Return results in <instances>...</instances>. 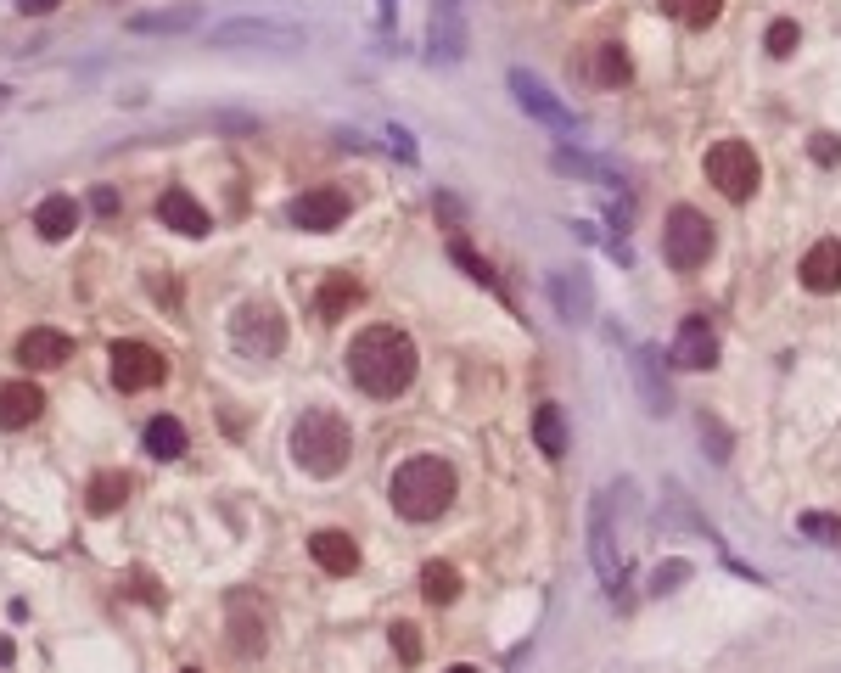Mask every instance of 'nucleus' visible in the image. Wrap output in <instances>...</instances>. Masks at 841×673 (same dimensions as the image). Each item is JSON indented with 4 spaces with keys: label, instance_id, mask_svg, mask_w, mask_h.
<instances>
[{
    "label": "nucleus",
    "instance_id": "f257e3e1",
    "mask_svg": "<svg viewBox=\"0 0 841 673\" xmlns=\"http://www.w3.org/2000/svg\"><path fill=\"white\" fill-rule=\"evenodd\" d=\"M348 376H354L359 393L371 399H393L415 382V343L399 326H365L348 343Z\"/></svg>",
    "mask_w": 841,
    "mask_h": 673
},
{
    "label": "nucleus",
    "instance_id": "f03ea898",
    "mask_svg": "<svg viewBox=\"0 0 841 673\" xmlns=\"http://www.w3.org/2000/svg\"><path fill=\"white\" fill-rule=\"evenodd\" d=\"M387 500L404 522H438L455 505V466L438 455H415L387 477Z\"/></svg>",
    "mask_w": 841,
    "mask_h": 673
},
{
    "label": "nucleus",
    "instance_id": "7ed1b4c3",
    "mask_svg": "<svg viewBox=\"0 0 841 673\" xmlns=\"http://www.w3.org/2000/svg\"><path fill=\"white\" fill-rule=\"evenodd\" d=\"M354 455V432L337 410H303L298 427H292V460H298L309 477H337Z\"/></svg>",
    "mask_w": 841,
    "mask_h": 673
},
{
    "label": "nucleus",
    "instance_id": "20e7f679",
    "mask_svg": "<svg viewBox=\"0 0 841 673\" xmlns=\"http://www.w3.org/2000/svg\"><path fill=\"white\" fill-rule=\"evenodd\" d=\"M662 258L685 275L701 270V264L713 258V225H707L696 208H673L668 225H662Z\"/></svg>",
    "mask_w": 841,
    "mask_h": 673
},
{
    "label": "nucleus",
    "instance_id": "39448f33",
    "mask_svg": "<svg viewBox=\"0 0 841 673\" xmlns=\"http://www.w3.org/2000/svg\"><path fill=\"white\" fill-rule=\"evenodd\" d=\"M230 343H236V354H247V359H275L286 348V320L275 315L270 303H242V309L230 315Z\"/></svg>",
    "mask_w": 841,
    "mask_h": 673
},
{
    "label": "nucleus",
    "instance_id": "423d86ee",
    "mask_svg": "<svg viewBox=\"0 0 841 673\" xmlns=\"http://www.w3.org/2000/svg\"><path fill=\"white\" fill-rule=\"evenodd\" d=\"M707 180H713L718 191H724L729 202H746L757 191V180H763V169H757V152L746 141H718L713 152H707Z\"/></svg>",
    "mask_w": 841,
    "mask_h": 673
},
{
    "label": "nucleus",
    "instance_id": "0eeeda50",
    "mask_svg": "<svg viewBox=\"0 0 841 673\" xmlns=\"http://www.w3.org/2000/svg\"><path fill=\"white\" fill-rule=\"evenodd\" d=\"M214 45H270V51H298L303 29L298 23H275V17H230L214 29Z\"/></svg>",
    "mask_w": 841,
    "mask_h": 673
},
{
    "label": "nucleus",
    "instance_id": "6e6552de",
    "mask_svg": "<svg viewBox=\"0 0 841 673\" xmlns=\"http://www.w3.org/2000/svg\"><path fill=\"white\" fill-rule=\"evenodd\" d=\"M348 191L343 186H314V191H298V197L286 202V219L298 230H337L348 219Z\"/></svg>",
    "mask_w": 841,
    "mask_h": 673
},
{
    "label": "nucleus",
    "instance_id": "1a4fd4ad",
    "mask_svg": "<svg viewBox=\"0 0 841 673\" xmlns=\"http://www.w3.org/2000/svg\"><path fill=\"white\" fill-rule=\"evenodd\" d=\"M163 376H169V359L157 354V348L113 343V382L124 387V393H146V387H157Z\"/></svg>",
    "mask_w": 841,
    "mask_h": 673
},
{
    "label": "nucleus",
    "instance_id": "9d476101",
    "mask_svg": "<svg viewBox=\"0 0 841 673\" xmlns=\"http://www.w3.org/2000/svg\"><path fill=\"white\" fill-rule=\"evenodd\" d=\"M589 556H595L600 584L617 595V589H623V556H617V545H612V505H606V494L589 500Z\"/></svg>",
    "mask_w": 841,
    "mask_h": 673
},
{
    "label": "nucleus",
    "instance_id": "9b49d317",
    "mask_svg": "<svg viewBox=\"0 0 841 673\" xmlns=\"http://www.w3.org/2000/svg\"><path fill=\"white\" fill-rule=\"evenodd\" d=\"M511 90H516V101H522V113H533L539 124L561 129V135H572V129H578V118H572L567 107H561V101L550 96V90H544L539 79H533L528 68H511Z\"/></svg>",
    "mask_w": 841,
    "mask_h": 673
},
{
    "label": "nucleus",
    "instance_id": "f8f14e48",
    "mask_svg": "<svg viewBox=\"0 0 841 673\" xmlns=\"http://www.w3.org/2000/svg\"><path fill=\"white\" fill-rule=\"evenodd\" d=\"M668 359L679 365V371H713V365H718V337H713V326H707L701 315H690L685 326H679V337H673Z\"/></svg>",
    "mask_w": 841,
    "mask_h": 673
},
{
    "label": "nucleus",
    "instance_id": "ddd939ff",
    "mask_svg": "<svg viewBox=\"0 0 841 673\" xmlns=\"http://www.w3.org/2000/svg\"><path fill=\"white\" fill-rule=\"evenodd\" d=\"M466 6L471 0H438L432 6V62L466 57Z\"/></svg>",
    "mask_w": 841,
    "mask_h": 673
},
{
    "label": "nucleus",
    "instance_id": "4468645a",
    "mask_svg": "<svg viewBox=\"0 0 841 673\" xmlns=\"http://www.w3.org/2000/svg\"><path fill=\"white\" fill-rule=\"evenodd\" d=\"M73 359V337L68 331H51V326H34L17 337V365H29V371H57Z\"/></svg>",
    "mask_w": 841,
    "mask_h": 673
},
{
    "label": "nucleus",
    "instance_id": "2eb2a0df",
    "mask_svg": "<svg viewBox=\"0 0 841 673\" xmlns=\"http://www.w3.org/2000/svg\"><path fill=\"white\" fill-rule=\"evenodd\" d=\"M157 219H163L169 230H180V236H208V230H214L208 208H202L186 186H169L163 197H157Z\"/></svg>",
    "mask_w": 841,
    "mask_h": 673
},
{
    "label": "nucleus",
    "instance_id": "dca6fc26",
    "mask_svg": "<svg viewBox=\"0 0 841 673\" xmlns=\"http://www.w3.org/2000/svg\"><path fill=\"white\" fill-rule=\"evenodd\" d=\"M309 556H314V567H320V573H331V578H348L359 567V545L354 539H348L343 528H320L309 539Z\"/></svg>",
    "mask_w": 841,
    "mask_h": 673
},
{
    "label": "nucleus",
    "instance_id": "f3484780",
    "mask_svg": "<svg viewBox=\"0 0 841 673\" xmlns=\"http://www.w3.org/2000/svg\"><path fill=\"white\" fill-rule=\"evenodd\" d=\"M40 410H45V393L34 382H6V387H0V427H6V432L34 427Z\"/></svg>",
    "mask_w": 841,
    "mask_h": 673
},
{
    "label": "nucleus",
    "instance_id": "a211bd4d",
    "mask_svg": "<svg viewBox=\"0 0 841 673\" xmlns=\"http://www.w3.org/2000/svg\"><path fill=\"white\" fill-rule=\"evenodd\" d=\"M802 287L808 292H841V242H813L802 258Z\"/></svg>",
    "mask_w": 841,
    "mask_h": 673
},
{
    "label": "nucleus",
    "instance_id": "6ab92c4d",
    "mask_svg": "<svg viewBox=\"0 0 841 673\" xmlns=\"http://www.w3.org/2000/svg\"><path fill=\"white\" fill-rule=\"evenodd\" d=\"M79 219H85V208H79V197H45L40 208H34V230H40L45 242H68L73 230H79Z\"/></svg>",
    "mask_w": 841,
    "mask_h": 673
},
{
    "label": "nucleus",
    "instance_id": "aec40b11",
    "mask_svg": "<svg viewBox=\"0 0 841 673\" xmlns=\"http://www.w3.org/2000/svg\"><path fill=\"white\" fill-rule=\"evenodd\" d=\"M550 292H556L561 320H589L595 315V287H589L584 270H561L556 281H550Z\"/></svg>",
    "mask_w": 841,
    "mask_h": 673
},
{
    "label": "nucleus",
    "instance_id": "412c9836",
    "mask_svg": "<svg viewBox=\"0 0 841 673\" xmlns=\"http://www.w3.org/2000/svg\"><path fill=\"white\" fill-rule=\"evenodd\" d=\"M197 23H202L197 6H169V12H135V17H124L129 34H186V29H197Z\"/></svg>",
    "mask_w": 841,
    "mask_h": 673
},
{
    "label": "nucleus",
    "instance_id": "4be33fe9",
    "mask_svg": "<svg viewBox=\"0 0 841 673\" xmlns=\"http://www.w3.org/2000/svg\"><path fill=\"white\" fill-rule=\"evenodd\" d=\"M359 298H365V287H359L348 270H343V275H326V287L314 292V315H320V320H337V315H348Z\"/></svg>",
    "mask_w": 841,
    "mask_h": 673
},
{
    "label": "nucleus",
    "instance_id": "5701e85b",
    "mask_svg": "<svg viewBox=\"0 0 841 673\" xmlns=\"http://www.w3.org/2000/svg\"><path fill=\"white\" fill-rule=\"evenodd\" d=\"M533 444H539L544 460L567 455V421H561V404H539V410H533Z\"/></svg>",
    "mask_w": 841,
    "mask_h": 673
},
{
    "label": "nucleus",
    "instance_id": "b1692460",
    "mask_svg": "<svg viewBox=\"0 0 841 673\" xmlns=\"http://www.w3.org/2000/svg\"><path fill=\"white\" fill-rule=\"evenodd\" d=\"M141 438H146V455H157V460H180L186 455V427H180L174 416H152Z\"/></svg>",
    "mask_w": 841,
    "mask_h": 673
},
{
    "label": "nucleus",
    "instance_id": "393cba45",
    "mask_svg": "<svg viewBox=\"0 0 841 673\" xmlns=\"http://www.w3.org/2000/svg\"><path fill=\"white\" fill-rule=\"evenodd\" d=\"M124 500H129V477H124V472H96V477H90V488H85V505H90L96 516L118 511Z\"/></svg>",
    "mask_w": 841,
    "mask_h": 673
},
{
    "label": "nucleus",
    "instance_id": "a878e982",
    "mask_svg": "<svg viewBox=\"0 0 841 673\" xmlns=\"http://www.w3.org/2000/svg\"><path fill=\"white\" fill-rule=\"evenodd\" d=\"M634 371H640V387H645V410H651V416H668L673 393H668V382H656V354H651V348L634 354Z\"/></svg>",
    "mask_w": 841,
    "mask_h": 673
},
{
    "label": "nucleus",
    "instance_id": "bb28decb",
    "mask_svg": "<svg viewBox=\"0 0 841 673\" xmlns=\"http://www.w3.org/2000/svg\"><path fill=\"white\" fill-rule=\"evenodd\" d=\"M421 595H427L432 606H449L460 595V573L449 561H427V567H421Z\"/></svg>",
    "mask_w": 841,
    "mask_h": 673
},
{
    "label": "nucleus",
    "instance_id": "cd10ccee",
    "mask_svg": "<svg viewBox=\"0 0 841 673\" xmlns=\"http://www.w3.org/2000/svg\"><path fill=\"white\" fill-rule=\"evenodd\" d=\"M662 12H668V17H679L685 29H707V23H718L724 0H662Z\"/></svg>",
    "mask_w": 841,
    "mask_h": 673
},
{
    "label": "nucleus",
    "instance_id": "c85d7f7f",
    "mask_svg": "<svg viewBox=\"0 0 841 673\" xmlns=\"http://www.w3.org/2000/svg\"><path fill=\"white\" fill-rule=\"evenodd\" d=\"M595 79H600V85H623V79H628V51L617 40H600L595 45Z\"/></svg>",
    "mask_w": 841,
    "mask_h": 673
},
{
    "label": "nucleus",
    "instance_id": "c756f323",
    "mask_svg": "<svg viewBox=\"0 0 841 673\" xmlns=\"http://www.w3.org/2000/svg\"><path fill=\"white\" fill-rule=\"evenodd\" d=\"M797 533H808L813 545H841V516H830V511H802V516H797Z\"/></svg>",
    "mask_w": 841,
    "mask_h": 673
},
{
    "label": "nucleus",
    "instance_id": "7c9ffc66",
    "mask_svg": "<svg viewBox=\"0 0 841 673\" xmlns=\"http://www.w3.org/2000/svg\"><path fill=\"white\" fill-rule=\"evenodd\" d=\"M763 45H769V57H791V51H797V45H802V29H797V23H791V17H774V23H769V34H763Z\"/></svg>",
    "mask_w": 841,
    "mask_h": 673
},
{
    "label": "nucleus",
    "instance_id": "2f4dec72",
    "mask_svg": "<svg viewBox=\"0 0 841 673\" xmlns=\"http://www.w3.org/2000/svg\"><path fill=\"white\" fill-rule=\"evenodd\" d=\"M449 258H455V264H460V270L471 275V281H483L488 292H505V287H499V275L488 270V264H483V258H477V253H471L466 242H449Z\"/></svg>",
    "mask_w": 841,
    "mask_h": 673
},
{
    "label": "nucleus",
    "instance_id": "473e14b6",
    "mask_svg": "<svg viewBox=\"0 0 841 673\" xmlns=\"http://www.w3.org/2000/svg\"><path fill=\"white\" fill-rule=\"evenodd\" d=\"M393 645H399V662H404V668H415V662H421V634H415V623H393Z\"/></svg>",
    "mask_w": 841,
    "mask_h": 673
},
{
    "label": "nucleus",
    "instance_id": "72a5a7b5",
    "mask_svg": "<svg viewBox=\"0 0 841 673\" xmlns=\"http://www.w3.org/2000/svg\"><path fill=\"white\" fill-rule=\"evenodd\" d=\"M685 578H690V561H668V567H656L651 589H656V595H668V589H679Z\"/></svg>",
    "mask_w": 841,
    "mask_h": 673
},
{
    "label": "nucleus",
    "instance_id": "f704fd0d",
    "mask_svg": "<svg viewBox=\"0 0 841 673\" xmlns=\"http://www.w3.org/2000/svg\"><path fill=\"white\" fill-rule=\"evenodd\" d=\"M808 152H813V163H825V169H836V163H841V141H836V135H813Z\"/></svg>",
    "mask_w": 841,
    "mask_h": 673
},
{
    "label": "nucleus",
    "instance_id": "c9c22d12",
    "mask_svg": "<svg viewBox=\"0 0 841 673\" xmlns=\"http://www.w3.org/2000/svg\"><path fill=\"white\" fill-rule=\"evenodd\" d=\"M90 208H96L101 219H113L118 214V191L113 186H96V191H90Z\"/></svg>",
    "mask_w": 841,
    "mask_h": 673
},
{
    "label": "nucleus",
    "instance_id": "e433bc0d",
    "mask_svg": "<svg viewBox=\"0 0 841 673\" xmlns=\"http://www.w3.org/2000/svg\"><path fill=\"white\" fill-rule=\"evenodd\" d=\"M701 438H713V460H729V438H724V427H718V421L701 416Z\"/></svg>",
    "mask_w": 841,
    "mask_h": 673
},
{
    "label": "nucleus",
    "instance_id": "4c0bfd02",
    "mask_svg": "<svg viewBox=\"0 0 841 673\" xmlns=\"http://www.w3.org/2000/svg\"><path fill=\"white\" fill-rule=\"evenodd\" d=\"M57 6H62V0H17V12H23V17H51Z\"/></svg>",
    "mask_w": 841,
    "mask_h": 673
},
{
    "label": "nucleus",
    "instance_id": "58836bf2",
    "mask_svg": "<svg viewBox=\"0 0 841 673\" xmlns=\"http://www.w3.org/2000/svg\"><path fill=\"white\" fill-rule=\"evenodd\" d=\"M387 146H393V152H399L404 163L415 158V146H410V135H404V129H387Z\"/></svg>",
    "mask_w": 841,
    "mask_h": 673
},
{
    "label": "nucleus",
    "instance_id": "ea45409f",
    "mask_svg": "<svg viewBox=\"0 0 841 673\" xmlns=\"http://www.w3.org/2000/svg\"><path fill=\"white\" fill-rule=\"evenodd\" d=\"M449 673H477V668H471V662H460V668H449Z\"/></svg>",
    "mask_w": 841,
    "mask_h": 673
},
{
    "label": "nucleus",
    "instance_id": "a19ab883",
    "mask_svg": "<svg viewBox=\"0 0 841 673\" xmlns=\"http://www.w3.org/2000/svg\"><path fill=\"white\" fill-rule=\"evenodd\" d=\"M6 101H12V96H6V90H0V107H6Z\"/></svg>",
    "mask_w": 841,
    "mask_h": 673
},
{
    "label": "nucleus",
    "instance_id": "79ce46f5",
    "mask_svg": "<svg viewBox=\"0 0 841 673\" xmlns=\"http://www.w3.org/2000/svg\"><path fill=\"white\" fill-rule=\"evenodd\" d=\"M186 673H197V668H186Z\"/></svg>",
    "mask_w": 841,
    "mask_h": 673
}]
</instances>
